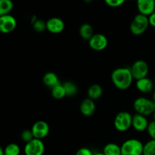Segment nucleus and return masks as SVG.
Returning a JSON list of instances; mask_svg holds the SVG:
<instances>
[{
  "instance_id": "6e6552de",
  "label": "nucleus",
  "mask_w": 155,
  "mask_h": 155,
  "mask_svg": "<svg viewBox=\"0 0 155 155\" xmlns=\"http://www.w3.org/2000/svg\"><path fill=\"white\" fill-rule=\"evenodd\" d=\"M17 27V21L11 15H3L0 17V33H10L15 30Z\"/></svg>"
},
{
  "instance_id": "7ed1b4c3",
  "label": "nucleus",
  "mask_w": 155,
  "mask_h": 155,
  "mask_svg": "<svg viewBox=\"0 0 155 155\" xmlns=\"http://www.w3.org/2000/svg\"><path fill=\"white\" fill-rule=\"evenodd\" d=\"M133 107L136 111V114L145 117L152 114L155 110L153 101L144 97L136 98L133 102Z\"/></svg>"
},
{
  "instance_id": "2f4dec72",
  "label": "nucleus",
  "mask_w": 155,
  "mask_h": 155,
  "mask_svg": "<svg viewBox=\"0 0 155 155\" xmlns=\"http://www.w3.org/2000/svg\"><path fill=\"white\" fill-rule=\"evenodd\" d=\"M153 101H155V89L154 90V92H153Z\"/></svg>"
},
{
  "instance_id": "c756f323",
  "label": "nucleus",
  "mask_w": 155,
  "mask_h": 155,
  "mask_svg": "<svg viewBox=\"0 0 155 155\" xmlns=\"http://www.w3.org/2000/svg\"><path fill=\"white\" fill-rule=\"evenodd\" d=\"M148 21H149V25L155 27V12L148 17Z\"/></svg>"
},
{
  "instance_id": "aec40b11",
  "label": "nucleus",
  "mask_w": 155,
  "mask_h": 155,
  "mask_svg": "<svg viewBox=\"0 0 155 155\" xmlns=\"http://www.w3.org/2000/svg\"><path fill=\"white\" fill-rule=\"evenodd\" d=\"M13 9V2L11 0H0V17L9 15Z\"/></svg>"
},
{
  "instance_id": "b1692460",
  "label": "nucleus",
  "mask_w": 155,
  "mask_h": 155,
  "mask_svg": "<svg viewBox=\"0 0 155 155\" xmlns=\"http://www.w3.org/2000/svg\"><path fill=\"white\" fill-rule=\"evenodd\" d=\"M143 155H155V140L151 139L144 145Z\"/></svg>"
},
{
  "instance_id": "c85d7f7f",
  "label": "nucleus",
  "mask_w": 155,
  "mask_h": 155,
  "mask_svg": "<svg viewBox=\"0 0 155 155\" xmlns=\"http://www.w3.org/2000/svg\"><path fill=\"white\" fill-rule=\"evenodd\" d=\"M75 155H94L92 151L87 148H81L76 152Z\"/></svg>"
},
{
  "instance_id": "393cba45",
  "label": "nucleus",
  "mask_w": 155,
  "mask_h": 155,
  "mask_svg": "<svg viewBox=\"0 0 155 155\" xmlns=\"http://www.w3.org/2000/svg\"><path fill=\"white\" fill-rule=\"evenodd\" d=\"M33 30L37 33H42L46 30V22L40 19H37L32 24Z\"/></svg>"
},
{
  "instance_id": "c9c22d12",
  "label": "nucleus",
  "mask_w": 155,
  "mask_h": 155,
  "mask_svg": "<svg viewBox=\"0 0 155 155\" xmlns=\"http://www.w3.org/2000/svg\"><path fill=\"white\" fill-rule=\"evenodd\" d=\"M154 83H155V77H154Z\"/></svg>"
},
{
  "instance_id": "dca6fc26",
  "label": "nucleus",
  "mask_w": 155,
  "mask_h": 155,
  "mask_svg": "<svg viewBox=\"0 0 155 155\" xmlns=\"http://www.w3.org/2000/svg\"><path fill=\"white\" fill-rule=\"evenodd\" d=\"M42 81L45 86L51 89L60 84L58 77L54 72H47L46 74H45L42 78Z\"/></svg>"
},
{
  "instance_id": "7c9ffc66",
  "label": "nucleus",
  "mask_w": 155,
  "mask_h": 155,
  "mask_svg": "<svg viewBox=\"0 0 155 155\" xmlns=\"http://www.w3.org/2000/svg\"><path fill=\"white\" fill-rule=\"evenodd\" d=\"M0 155H5L4 154V149L0 146Z\"/></svg>"
},
{
  "instance_id": "2eb2a0df",
  "label": "nucleus",
  "mask_w": 155,
  "mask_h": 155,
  "mask_svg": "<svg viewBox=\"0 0 155 155\" xmlns=\"http://www.w3.org/2000/svg\"><path fill=\"white\" fill-rule=\"evenodd\" d=\"M136 86L139 92L142 93H149L154 89V83L151 79L145 77L141 80H136Z\"/></svg>"
},
{
  "instance_id": "a211bd4d",
  "label": "nucleus",
  "mask_w": 155,
  "mask_h": 155,
  "mask_svg": "<svg viewBox=\"0 0 155 155\" xmlns=\"http://www.w3.org/2000/svg\"><path fill=\"white\" fill-rule=\"evenodd\" d=\"M79 33H80L82 39L89 41L94 35L93 27H92L91 24H88V23H85V24H83L80 26Z\"/></svg>"
},
{
  "instance_id": "20e7f679",
  "label": "nucleus",
  "mask_w": 155,
  "mask_h": 155,
  "mask_svg": "<svg viewBox=\"0 0 155 155\" xmlns=\"http://www.w3.org/2000/svg\"><path fill=\"white\" fill-rule=\"evenodd\" d=\"M148 26H149L148 17L139 14L135 16L133 21L130 24V31L133 34L139 36L146 31Z\"/></svg>"
},
{
  "instance_id": "cd10ccee",
  "label": "nucleus",
  "mask_w": 155,
  "mask_h": 155,
  "mask_svg": "<svg viewBox=\"0 0 155 155\" xmlns=\"http://www.w3.org/2000/svg\"><path fill=\"white\" fill-rule=\"evenodd\" d=\"M147 131H148V135H149L150 137L151 138V139L155 140V121L154 120L151 121V123H149L148 129H147Z\"/></svg>"
},
{
  "instance_id": "5701e85b",
  "label": "nucleus",
  "mask_w": 155,
  "mask_h": 155,
  "mask_svg": "<svg viewBox=\"0 0 155 155\" xmlns=\"http://www.w3.org/2000/svg\"><path fill=\"white\" fill-rule=\"evenodd\" d=\"M5 155H20L21 148L19 145L15 143H10L5 148Z\"/></svg>"
},
{
  "instance_id": "f03ea898",
  "label": "nucleus",
  "mask_w": 155,
  "mask_h": 155,
  "mask_svg": "<svg viewBox=\"0 0 155 155\" xmlns=\"http://www.w3.org/2000/svg\"><path fill=\"white\" fill-rule=\"evenodd\" d=\"M121 148V155H143L144 145L136 139H130L125 141Z\"/></svg>"
},
{
  "instance_id": "473e14b6",
  "label": "nucleus",
  "mask_w": 155,
  "mask_h": 155,
  "mask_svg": "<svg viewBox=\"0 0 155 155\" xmlns=\"http://www.w3.org/2000/svg\"><path fill=\"white\" fill-rule=\"evenodd\" d=\"M94 155H104L103 153H96V154H95Z\"/></svg>"
},
{
  "instance_id": "1a4fd4ad",
  "label": "nucleus",
  "mask_w": 155,
  "mask_h": 155,
  "mask_svg": "<svg viewBox=\"0 0 155 155\" xmlns=\"http://www.w3.org/2000/svg\"><path fill=\"white\" fill-rule=\"evenodd\" d=\"M31 131L34 136V139L42 140V139L48 136L49 133V125L45 121H36L32 127Z\"/></svg>"
},
{
  "instance_id": "f704fd0d",
  "label": "nucleus",
  "mask_w": 155,
  "mask_h": 155,
  "mask_svg": "<svg viewBox=\"0 0 155 155\" xmlns=\"http://www.w3.org/2000/svg\"><path fill=\"white\" fill-rule=\"evenodd\" d=\"M154 102V109H155V101H153Z\"/></svg>"
},
{
  "instance_id": "4468645a",
  "label": "nucleus",
  "mask_w": 155,
  "mask_h": 155,
  "mask_svg": "<svg viewBox=\"0 0 155 155\" xmlns=\"http://www.w3.org/2000/svg\"><path fill=\"white\" fill-rule=\"evenodd\" d=\"M95 109H96V107H95V102L93 100L89 98L83 100L80 106V112L85 117L92 116L95 113Z\"/></svg>"
},
{
  "instance_id": "f257e3e1",
  "label": "nucleus",
  "mask_w": 155,
  "mask_h": 155,
  "mask_svg": "<svg viewBox=\"0 0 155 155\" xmlns=\"http://www.w3.org/2000/svg\"><path fill=\"white\" fill-rule=\"evenodd\" d=\"M111 81L115 87L120 90H126L131 86L133 77L128 68H119L111 74Z\"/></svg>"
},
{
  "instance_id": "39448f33",
  "label": "nucleus",
  "mask_w": 155,
  "mask_h": 155,
  "mask_svg": "<svg viewBox=\"0 0 155 155\" xmlns=\"http://www.w3.org/2000/svg\"><path fill=\"white\" fill-rule=\"evenodd\" d=\"M133 116L127 111H121L116 115L114 120L115 129L119 132H126L132 127Z\"/></svg>"
},
{
  "instance_id": "bb28decb",
  "label": "nucleus",
  "mask_w": 155,
  "mask_h": 155,
  "mask_svg": "<svg viewBox=\"0 0 155 155\" xmlns=\"http://www.w3.org/2000/svg\"><path fill=\"white\" fill-rule=\"evenodd\" d=\"M125 2L124 0H105V3L111 8H117Z\"/></svg>"
},
{
  "instance_id": "a878e982",
  "label": "nucleus",
  "mask_w": 155,
  "mask_h": 155,
  "mask_svg": "<svg viewBox=\"0 0 155 155\" xmlns=\"http://www.w3.org/2000/svg\"><path fill=\"white\" fill-rule=\"evenodd\" d=\"M21 139H22L23 142H24L26 144H27L28 143V142H30V141L33 140V139H34V136H33L31 130H24V131L21 133Z\"/></svg>"
},
{
  "instance_id": "ddd939ff",
  "label": "nucleus",
  "mask_w": 155,
  "mask_h": 155,
  "mask_svg": "<svg viewBox=\"0 0 155 155\" xmlns=\"http://www.w3.org/2000/svg\"><path fill=\"white\" fill-rule=\"evenodd\" d=\"M148 120L146 117L143 115L136 114L133 116V121H132V127H133L134 130H136L138 132H144L147 130L148 127Z\"/></svg>"
},
{
  "instance_id": "412c9836",
  "label": "nucleus",
  "mask_w": 155,
  "mask_h": 155,
  "mask_svg": "<svg viewBox=\"0 0 155 155\" xmlns=\"http://www.w3.org/2000/svg\"><path fill=\"white\" fill-rule=\"evenodd\" d=\"M62 85H63L64 88L65 92H66V96H75L77 94V92H78V89H77V85L73 83V82H65Z\"/></svg>"
},
{
  "instance_id": "9d476101",
  "label": "nucleus",
  "mask_w": 155,
  "mask_h": 155,
  "mask_svg": "<svg viewBox=\"0 0 155 155\" xmlns=\"http://www.w3.org/2000/svg\"><path fill=\"white\" fill-rule=\"evenodd\" d=\"M89 45L90 48L95 51H102L105 49L108 45V40L104 35L101 33H96L94 34L89 40Z\"/></svg>"
},
{
  "instance_id": "f3484780",
  "label": "nucleus",
  "mask_w": 155,
  "mask_h": 155,
  "mask_svg": "<svg viewBox=\"0 0 155 155\" xmlns=\"http://www.w3.org/2000/svg\"><path fill=\"white\" fill-rule=\"evenodd\" d=\"M103 94V89L100 85L92 84L87 90L88 98L92 100H97L101 97Z\"/></svg>"
},
{
  "instance_id": "f8f14e48",
  "label": "nucleus",
  "mask_w": 155,
  "mask_h": 155,
  "mask_svg": "<svg viewBox=\"0 0 155 155\" xmlns=\"http://www.w3.org/2000/svg\"><path fill=\"white\" fill-rule=\"evenodd\" d=\"M137 8L139 14L149 17L155 10V1L154 0H139L137 2Z\"/></svg>"
},
{
  "instance_id": "9b49d317",
  "label": "nucleus",
  "mask_w": 155,
  "mask_h": 155,
  "mask_svg": "<svg viewBox=\"0 0 155 155\" xmlns=\"http://www.w3.org/2000/svg\"><path fill=\"white\" fill-rule=\"evenodd\" d=\"M65 24L60 18H51L46 21V30L54 34L60 33L64 30Z\"/></svg>"
},
{
  "instance_id": "6ab92c4d",
  "label": "nucleus",
  "mask_w": 155,
  "mask_h": 155,
  "mask_svg": "<svg viewBox=\"0 0 155 155\" xmlns=\"http://www.w3.org/2000/svg\"><path fill=\"white\" fill-rule=\"evenodd\" d=\"M104 155H121V148L120 145L115 143H108L103 148Z\"/></svg>"
},
{
  "instance_id": "0eeeda50",
  "label": "nucleus",
  "mask_w": 155,
  "mask_h": 155,
  "mask_svg": "<svg viewBox=\"0 0 155 155\" xmlns=\"http://www.w3.org/2000/svg\"><path fill=\"white\" fill-rule=\"evenodd\" d=\"M45 151V145L40 139H33L24 146L25 155H43Z\"/></svg>"
},
{
  "instance_id": "4be33fe9",
  "label": "nucleus",
  "mask_w": 155,
  "mask_h": 155,
  "mask_svg": "<svg viewBox=\"0 0 155 155\" xmlns=\"http://www.w3.org/2000/svg\"><path fill=\"white\" fill-rule=\"evenodd\" d=\"M51 92L52 97L55 99H62L66 96V92H65L64 88L62 84H59L55 87L52 88Z\"/></svg>"
},
{
  "instance_id": "423d86ee",
  "label": "nucleus",
  "mask_w": 155,
  "mask_h": 155,
  "mask_svg": "<svg viewBox=\"0 0 155 155\" xmlns=\"http://www.w3.org/2000/svg\"><path fill=\"white\" fill-rule=\"evenodd\" d=\"M130 69L133 79L136 80L147 77L149 72V67L148 63L144 60L136 61Z\"/></svg>"
},
{
  "instance_id": "72a5a7b5",
  "label": "nucleus",
  "mask_w": 155,
  "mask_h": 155,
  "mask_svg": "<svg viewBox=\"0 0 155 155\" xmlns=\"http://www.w3.org/2000/svg\"><path fill=\"white\" fill-rule=\"evenodd\" d=\"M153 117H154V120L155 121V110H154V114H153Z\"/></svg>"
}]
</instances>
